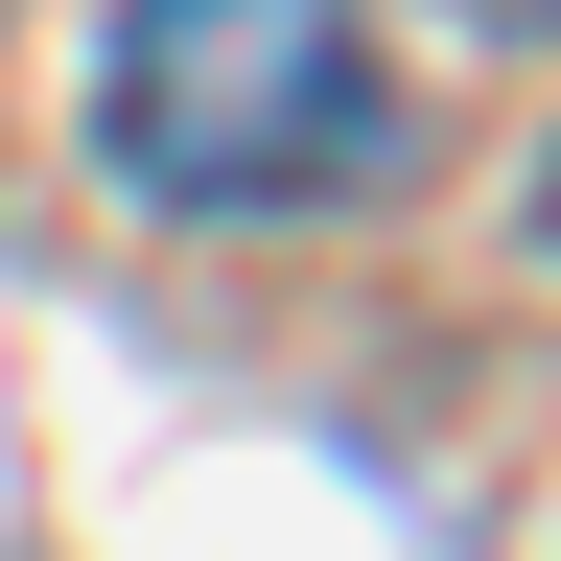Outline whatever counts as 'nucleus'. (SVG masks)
Masks as SVG:
<instances>
[{
	"instance_id": "obj_1",
	"label": "nucleus",
	"mask_w": 561,
	"mask_h": 561,
	"mask_svg": "<svg viewBox=\"0 0 561 561\" xmlns=\"http://www.w3.org/2000/svg\"><path fill=\"white\" fill-rule=\"evenodd\" d=\"M94 140L140 210H280L375 164V47L351 0H117L94 24Z\"/></svg>"
},
{
	"instance_id": "obj_2",
	"label": "nucleus",
	"mask_w": 561,
	"mask_h": 561,
	"mask_svg": "<svg viewBox=\"0 0 561 561\" xmlns=\"http://www.w3.org/2000/svg\"><path fill=\"white\" fill-rule=\"evenodd\" d=\"M538 257H561V164H538Z\"/></svg>"
},
{
	"instance_id": "obj_3",
	"label": "nucleus",
	"mask_w": 561,
	"mask_h": 561,
	"mask_svg": "<svg viewBox=\"0 0 561 561\" xmlns=\"http://www.w3.org/2000/svg\"><path fill=\"white\" fill-rule=\"evenodd\" d=\"M491 24H561V0H491Z\"/></svg>"
}]
</instances>
